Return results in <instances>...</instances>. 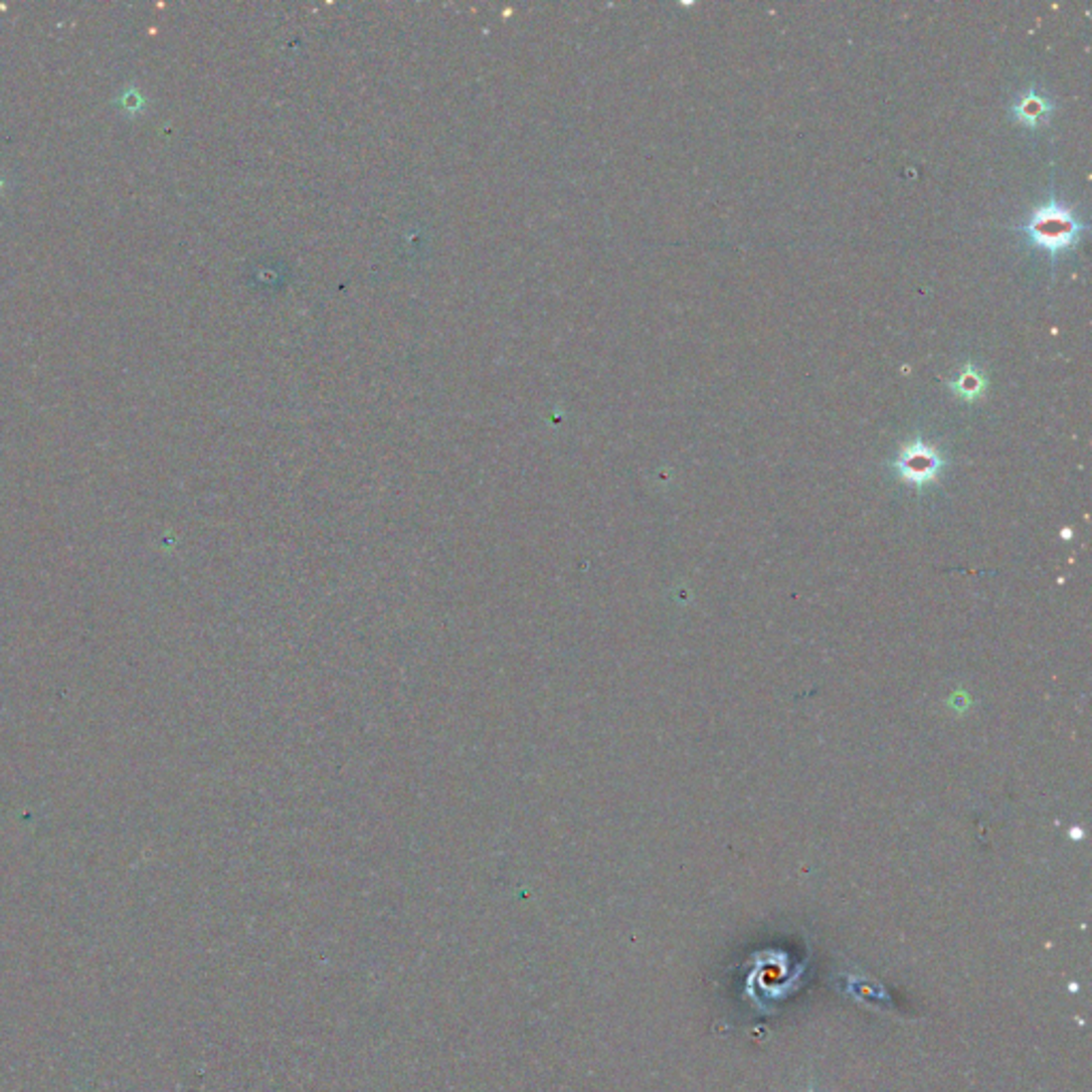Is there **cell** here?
I'll list each match as a JSON object with an SVG mask.
<instances>
[{"instance_id":"6da1fadb","label":"cell","mask_w":1092,"mask_h":1092,"mask_svg":"<svg viewBox=\"0 0 1092 1092\" xmlns=\"http://www.w3.org/2000/svg\"><path fill=\"white\" fill-rule=\"evenodd\" d=\"M1030 244L1045 250L1047 255L1056 259L1058 255L1071 250L1084 231L1082 220L1067 205L1050 201L1030 214L1026 225L1022 227Z\"/></svg>"},{"instance_id":"7a4b0ae2","label":"cell","mask_w":1092,"mask_h":1092,"mask_svg":"<svg viewBox=\"0 0 1092 1092\" xmlns=\"http://www.w3.org/2000/svg\"><path fill=\"white\" fill-rule=\"evenodd\" d=\"M894 467L900 474V478L913 482V484H926L933 482L943 467V459L937 449H933L926 442H911L903 451H900L898 459L894 461Z\"/></svg>"},{"instance_id":"3957f363","label":"cell","mask_w":1092,"mask_h":1092,"mask_svg":"<svg viewBox=\"0 0 1092 1092\" xmlns=\"http://www.w3.org/2000/svg\"><path fill=\"white\" fill-rule=\"evenodd\" d=\"M1011 113L1015 117V122H1020L1028 128H1037V126L1045 124L1052 117L1054 102L1047 98L1045 94L1037 92L1035 88H1030L1026 94H1022L1020 98L1013 102Z\"/></svg>"},{"instance_id":"277c9868","label":"cell","mask_w":1092,"mask_h":1092,"mask_svg":"<svg viewBox=\"0 0 1092 1092\" xmlns=\"http://www.w3.org/2000/svg\"><path fill=\"white\" fill-rule=\"evenodd\" d=\"M950 389L954 391L956 397H961V400L976 402L986 391V376L980 372V367L976 363H967L961 370V374L950 382Z\"/></svg>"}]
</instances>
